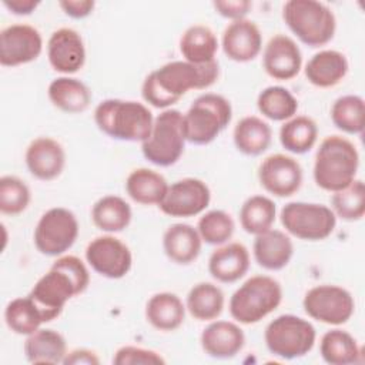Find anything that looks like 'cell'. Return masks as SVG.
<instances>
[{
	"instance_id": "cell-1",
	"label": "cell",
	"mask_w": 365,
	"mask_h": 365,
	"mask_svg": "<svg viewBox=\"0 0 365 365\" xmlns=\"http://www.w3.org/2000/svg\"><path fill=\"white\" fill-rule=\"evenodd\" d=\"M220 77L218 60L205 64H192L174 60L153 70L143 81V100L158 110L171 108L190 90H205Z\"/></svg>"
},
{
	"instance_id": "cell-2",
	"label": "cell",
	"mask_w": 365,
	"mask_h": 365,
	"mask_svg": "<svg viewBox=\"0 0 365 365\" xmlns=\"http://www.w3.org/2000/svg\"><path fill=\"white\" fill-rule=\"evenodd\" d=\"M90 284L87 265L76 255H60L29 292L46 322L58 318L66 304L83 294Z\"/></svg>"
},
{
	"instance_id": "cell-3",
	"label": "cell",
	"mask_w": 365,
	"mask_h": 365,
	"mask_svg": "<svg viewBox=\"0 0 365 365\" xmlns=\"http://www.w3.org/2000/svg\"><path fill=\"white\" fill-rule=\"evenodd\" d=\"M94 123L113 140L143 143L151 133L154 117L151 110L140 101L107 98L97 104Z\"/></svg>"
},
{
	"instance_id": "cell-4",
	"label": "cell",
	"mask_w": 365,
	"mask_h": 365,
	"mask_svg": "<svg viewBox=\"0 0 365 365\" xmlns=\"http://www.w3.org/2000/svg\"><path fill=\"white\" fill-rule=\"evenodd\" d=\"M359 168V154L355 144L342 135L325 137L315 154L312 175L315 184L328 192L348 187Z\"/></svg>"
},
{
	"instance_id": "cell-5",
	"label": "cell",
	"mask_w": 365,
	"mask_h": 365,
	"mask_svg": "<svg viewBox=\"0 0 365 365\" xmlns=\"http://www.w3.org/2000/svg\"><path fill=\"white\" fill-rule=\"evenodd\" d=\"M282 20L292 34L309 47L328 44L336 30V19L332 9L317 0L285 1Z\"/></svg>"
},
{
	"instance_id": "cell-6",
	"label": "cell",
	"mask_w": 365,
	"mask_h": 365,
	"mask_svg": "<svg viewBox=\"0 0 365 365\" xmlns=\"http://www.w3.org/2000/svg\"><path fill=\"white\" fill-rule=\"evenodd\" d=\"M282 302V287L269 275H252L231 295L228 309L232 319L252 325L274 312Z\"/></svg>"
},
{
	"instance_id": "cell-7",
	"label": "cell",
	"mask_w": 365,
	"mask_h": 365,
	"mask_svg": "<svg viewBox=\"0 0 365 365\" xmlns=\"http://www.w3.org/2000/svg\"><path fill=\"white\" fill-rule=\"evenodd\" d=\"M232 107L228 98L215 93L198 96L182 114V130L187 143L207 145L231 123Z\"/></svg>"
},
{
	"instance_id": "cell-8",
	"label": "cell",
	"mask_w": 365,
	"mask_h": 365,
	"mask_svg": "<svg viewBox=\"0 0 365 365\" xmlns=\"http://www.w3.org/2000/svg\"><path fill=\"white\" fill-rule=\"evenodd\" d=\"M264 341L272 355L287 361L298 359L314 348L317 329L308 319L284 314L265 327Z\"/></svg>"
},
{
	"instance_id": "cell-9",
	"label": "cell",
	"mask_w": 365,
	"mask_h": 365,
	"mask_svg": "<svg viewBox=\"0 0 365 365\" xmlns=\"http://www.w3.org/2000/svg\"><path fill=\"white\" fill-rule=\"evenodd\" d=\"M185 143L182 113L167 108L154 117L151 133L141 143V153L145 160L157 167H171L184 154Z\"/></svg>"
},
{
	"instance_id": "cell-10",
	"label": "cell",
	"mask_w": 365,
	"mask_h": 365,
	"mask_svg": "<svg viewBox=\"0 0 365 365\" xmlns=\"http://www.w3.org/2000/svg\"><path fill=\"white\" fill-rule=\"evenodd\" d=\"M279 220L287 234L304 241H322L336 227V217L331 207L318 202H288L282 207Z\"/></svg>"
},
{
	"instance_id": "cell-11",
	"label": "cell",
	"mask_w": 365,
	"mask_h": 365,
	"mask_svg": "<svg viewBox=\"0 0 365 365\" xmlns=\"http://www.w3.org/2000/svg\"><path fill=\"white\" fill-rule=\"evenodd\" d=\"M80 232L77 217L64 207H53L38 218L33 242L37 251L46 257H60L68 251Z\"/></svg>"
},
{
	"instance_id": "cell-12",
	"label": "cell",
	"mask_w": 365,
	"mask_h": 365,
	"mask_svg": "<svg viewBox=\"0 0 365 365\" xmlns=\"http://www.w3.org/2000/svg\"><path fill=\"white\" fill-rule=\"evenodd\" d=\"M302 308L309 318L321 324L339 327L354 315L355 301L346 288L335 284H321L305 292Z\"/></svg>"
},
{
	"instance_id": "cell-13",
	"label": "cell",
	"mask_w": 365,
	"mask_h": 365,
	"mask_svg": "<svg viewBox=\"0 0 365 365\" xmlns=\"http://www.w3.org/2000/svg\"><path fill=\"white\" fill-rule=\"evenodd\" d=\"M86 261L98 275L108 279H120L130 272L133 254L120 238L106 234L87 244Z\"/></svg>"
},
{
	"instance_id": "cell-14",
	"label": "cell",
	"mask_w": 365,
	"mask_h": 365,
	"mask_svg": "<svg viewBox=\"0 0 365 365\" xmlns=\"http://www.w3.org/2000/svg\"><path fill=\"white\" fill-rule=\"evenodd\" d=\"M211 201V190L200 178L185 177L168 185L158 208L174 218H190L202 214Z\"/></svg>"
},
{
	"instance_id": "cell-15",
	"label": "cell",
	"mask_w": 365,
	"mask_h": 365,
	"mask_svg": "<svg viewBox=\"0 0 365 365\" xmlns=\"http://www.w3.org/2000/svg\"><path fill=\"white\" fill-rule=\"evenodd\" d=\"M304 173L301 164L291 155L275 153L265 157L258 167L261 187L279 198L294 195L302 185Z\"/></svg>"
},
{
	"instance_id": "cell-16",
	"label": "cell",
	"mask_w": 365,
	"mask_h": 365,
	"mask_svg": "<svg viewBox=\"0 0 365 365\" xmlns=\"http://www.w3.org/2000/svg\"><path fill=\"white\" fill-rule=\"evenodd\" d=\"M43 51L41 33L30 24L16 23L0 31V64L19 67L40 57Z\"/></svg>"
},
{
	"instance_id": "cell-17",
	"label": "cell",
	"mask_w": 365,
	"mask_h": 365,
	"mask_svg": "<svg viewBox=\"0 0 365 365\" xmlns=\"http://www.w3.org/2000/svg\"><path fill=\"white\" fill-rule=\"evenodd\" d=\"M47 58L51 68L63 76L81 70L86 63V46L81 34L71 27L54 30L47 40Z\"/></svg>"
},
{
	"instance_id": "cell-18",
	"label": "cell",
	"mask_w": 365,
	"mask_h": 365,
	"mask_svg": "<svg viewBox=\"0 0 365 365\" xmlns=\"http://www.w3.org/2000/svg\"><path fill=\"white\" fill-rule=\"evenodd\" d=\"M262 67L274 80L287 81L294 78L302 68L299 46L287 34L272 36L264 47Z\"/></svg>"
},
{
	"instance_id": "cell-19",
	"label": "cell",
	"mask_w": 365,
	"mask_h": 365,
	"mask_svg": "<svg viewBox=\"0 0 365 365\" xmlns=\"http://www.w3.org/2000/svg\"><path fill=\"white\" fill-rule=\"evenodd\" d=\"M26 167L40 181H53L61 175L67 155L60 141L51 137H37L26 148Z\"/></svg>"
},
{
	"instance_id": "cell-20",
	"label": "cell",
	"mask_w": 365,
	"mask_h": 365,
	"mask_svg": "<svg viewBox=\"0 0 365 365\" xmlns=\"http://www.w3.org/2000/svg\"><path fill=\"white\" fill-rule=\"evenodd\" d=\"M221 47L224 54L235 63L252 61L262 50L261 30L248 19L231 21L222 31Z\"/></svg>"
},
{
	"instance_id": "cell-21",
	"label": "cell",
	"mask_w": 365,
	"mask_h": 365,
	"mask_svg": "<svg viewBox=\"0 0 365 365\" xmlns=\"http://www.w3.org/2000/svg\"><path fill=\"white\" fill-rule=\"evenodd\" d=\"M202 351L215 359H231L245 345V334L234 321L214 319L200 335Z\"/></svg>"
},
{
	"instance_id": "cell-22",
	"label": "cell",
	"mask_w": 365,
	"mask_h": 365,
	"mask_svg": "<svg viewBox=\"0 0 365 365\" xmlns=\"http://www.w3.org/2000/svg\"><path fill=\"white\" fill-rule=\"evenodd\" d=\"M250 264V251L244 244L225 242L211 252L208 272L221 284H234L248 272Z\"/></svg>"
},
{
	"instance_id": "cell-23",
	"label": "cell",
	"mask_w": 365,
	"mask_h": 365,
	"mask_svg": "<svg viewBox=\"0 0 365 365\" xmlns=\"http://www.w3.org/2000/svg\"><path fill=\"white\" fill-rule=\"evenodd\" d=\"M252 255L255 262L264 269L279 271L292 259L294 244L287 232L271 228L259 235H255Z\"/></svg>"
},
{
	"instance_id": "cell-24",
	"label": "cell",
	"mask_w": 365,
	"mask_h": 365,
	"mask_svg": "<svg viewBox=\"0 0 365 365\" xmlns=\"http://www.w3.org/2000/svg\"><path fill=\"white\" fill-rule=\"evenodd\" d=\"M349 64L346 56L338 50L325 48L315 53L305 64L307 80L318 88L338 86L348 74Z\"/></svg>"
},
{
	"instance_id": "cell-25",
	"label": "cell",
	"mask_w": 365,
	"mask_h": 365,
	"mask_svg": "<svg viewBox=\"0 0 365 365\" xmlns=\"http://www.w3.org/2000/svg\"><path fill=\"white\" fill-rule=\"evenodd\" d=\"M202 240L195 227L185 222H175L167 227L163 234V250L167 258L178 265L194 262L201 254Z\"/></svg>"
},
{
	"instance_id": "cell-26",
	"label": "cell",
	"mask_w": 365,
	"mask_h": 365,
	"mask_svg": "<svg viewBox=\"0 0 365 365\" xmlns=\"http://www.w3.org/2000/svg\"><path fill=\"white\" fill-rule=\"evenodd\" d=\"M185 304L174 292H157L145 304L147 322L163 332L178 329L185 319Z\"/></svg>"
},
{
	"instance_id": "cell-27",
	"label": "cell",
	"mask_w": 365,
	"mask_h": 365,
	"mask_svg": "<svg viewBox=\"0 0 365 365\" xmlns=\"http://www.w3.org/2000/svg\"><path fill=\"white\" fill-rule=\"evenodd\" d=\"M24 355L30 364H63L67 355L66 338L56 329L40 328L24 341Z\"/></svg>"
},
{
	"instance_id": "cell-28",
	"label": "cell",
	"mask_w": 365,
	"mask_h": 365,
	"mask_svg": "<svg viewBox=\"0 0 365 365\" xmlns=\"http://www.w3.org/2000/svg\"><path fill=\"white\" fill-rule=\"evenodd\" d=\"M51 104L68 114H78L88 108L93 94L86 83L76 77L61 76L54 78L47 88Z\"/></svg>"
},
{
	"instance_id": "cell-29",
	"label": "cell",
	"mask_w": 365,
	"mask_h": 365,
	"mask_svg": "<svg viewBox=\"0 0 365 365\" xmlns=\"http://www.w3.org/2000/svg\"><path fill=\"white\" fill-rule=\"evenodd\" d=\"M232 141L241 154L250 157L261 155L271 145V125L258 115H245L235 124Z\"/></svg>"
},
{
	"instance_id": "cell-30",
	"label": "cell",
	"mask_w": 365,
	"mask_h": 365,
	"mask_svg": "<svg viewBox=\"0 0 365 365\" xmlns=\"http://www.w3.org/2000/svg\"><path fill=\"white\" fill-rule=\"evenodd\" d=\"M168 181L155 170L140 167L133 170L125 180V192L137 204L160 205L168 190Z\"/></svg>"
},
{
	"instance_id": "cell-31",
	"label": "cell",
	"mask_w": 365,
	"mask_h": 365,
	"mask_svg": "<svg viewBox=\"0 0 365 365\" xmlns=\"http://www.w3.org/2000/svg\"><path fill=\"white\" fill-rule=\"evenodd\" d=\"M180 53L185 61L205 64L217 60L218 38L212 29L205 24H192L180 37Z\"/></svg>"
},
{
	"instance_id": "cell-32",
	"label": "cell",
	"mask_w": 365,
	"mask_h": 365,
	"mask_svg": "<svg viewBox=\"0 0 365 365\" xmlns=\"http://www.w3.org/2000/svg\"><path fill=\"white\" fill-rule=\"evenodd\" d=\"M225 305V295L222 289L212 282H198L191 287L185 298V308L188 314L197 321L217 319Z\"/></svg>"
},
{
	"instance_id": "cell-33",
	"label": "cell",
	"mask_w": 365,
	"mask_h": 365,
	"mask_svg": "<svg viewBox=\"0 0 365 365\" xmlns=\"http://www.w3.org/2000/svg\"><path fill=\"white\" fill-rule=\"evenodd\" d=\"M131 218L133 211L130 204L118 195H104L91 208L93 224L107 234L124 231L130 225Z\"/></svg>"
},
{
	"instance_id": "cell-34",
	"label": "cell",
	"mask_w": 365,
	"mask_h": 365,
	"mask_svg": "<svg viewBox=\"0 0 365 365\" xmlns=\"http://www.w3.org/2000/svg\"><path fill=\"white\" fill-rule=\"evenodd\" d=\"M361 346L354 335L341 328L327 331L319 341V354L329 365H351L361 362Z\"/></svg>"
},
{
	"instance_id": "cell-35",
	"label": "cell",
	"mask_w": 365,
	"mask_h": 365,
	"mask_svg": "<svg viewBox=\"0 0 365 365\" xmlns=\"http://www.w3.org/2000/svg\"><path fill=\"white\" fill-rule=\"evenodd\" d=\"M318 140V125L308 115H294L279 128V143L291 154H305Z\"/></svg>"
},
{
	"instance_id": "cell-36",
	"label": "cell",
	"mask_w": 365,
	"mask_h": 365,
	"mask_svg": "<svg viewBox=\"0 0 365 365\" xmlns=\"http://www.w3.org/2000/svg\"><path fill=\"white\" fill-rule=\"evenodd\" d=\"M277 218L275 202L267 195H251L240 208V224L251 235H259L272 228Z\"/></svg>"
},
{
	"instance_id": "cell-37",
	"label": "cell",
	"mask_w": 365,
	"mask_h": 365,
	"mask_svg": "<svg viewBox=\"0 0 365 365\" xmlns=\"http://www.w3.org/2000/svg\"><path fill=\"white\" fill-rule=\"evenodd\" d=\"M4 322L11 332L29 336L40 329L41 325L46 324V319L34 301L26 295L17 297L6 305Z\"/></svg>"
},
{
	"instance_id": "cell-38",
	"label": "cell",
	"mask_w": 365,
	"mask_h": 365,
	"mask_svg": "<svg viewBox=\"0 0 365 365\" xmlns=\"http://www.w3.org/2000/svg\"><path fill=\"white\" fill-rule=\"evenodd\" d=\"M257 107L271 121H287L297 115L298 100L282 86H269L258 94Z\"/></svg>"
},
{
	"instance_id": "cell-39",
	"label": "cell",
	"mask_w": 365,
	"mask_h": 365,
	"mask_svg": "<svg viewBox=\"0 0 365 365\" xmlns=\"http://www.w3.org/2000/svg\"><path fill=\"white\" fill-rule=\"evenodd\" d=\"M332 124L345 134H361L365 127V101L361 96L338 97L331 107Z\"/></svg>"
},
{
	"instance_id": "cell-40",
	"label": "cell",
	"mask_w": 365,
	"mask_h": 365,
	"mask_svg": "<svg viewBox=\"0 0 365 365\" xmlns=\"http://www.w3.org/2000/svg\"><path fill=\"white\" fill-rule=\"evenodd\" d=\"M331 210L336 218L344 221H358L365 214V185L355 178L348 187L332 192Z\"/></svg>"
},
{
	"instance_id": "cell-41",
	"label": "cell",
	"mask_w": 365,
	"mask_h": 365,
	"mask_svg": "<svg viewBox=\"0 0 365 365\" xmlns=\"http://www.w3.org/2000/svg\"><path fill=\"white\" fill-rule=\"evenodd\" d=\"M195 228L202 242L218 247L231 240L235 231V222L227 211L210 210L200 217Z\"/></svg>"
},
{
	"instance_id": "cell-42",
	"label": "cell",
	"mask_w": 365,
	"mask_h": 365,
	"mask_svg": "<svg viewBox=\"0 0 365 365\" xmlns=\"http://www.w3.org/2000/svg\"><path fill=\"white\" fill-rule=\"evenodd\" d=\"M31 201L29 185L16 175L0 177V212L19 215L27 210Z\"/></svg>"
},
{
	"instance_id": "cell-43",
	"label": "cell",
	"mask_w": 365,
	"mask_h": 365,
	"mask_svg": "<svg viewBox=\"0 0 365 365\" xmlns=\"http://www.w3.org/2000/svg\"><path fill=\"white\" fill-rule=\"evenodd\" d=\"M114 365H158L165 364V359L161 354L154 349L135 346V345H124L120 346L114 356Z\"/></svg>"
},
{
	"instance_id": "cell-44",
	"label": "cell",
	"mask_w": 365,
	"mask_h": 365,
	"mask_svg": "<svg viewBox=\"0 0 365 365\" xmlns=\"http://www.w3.org/2000/svg\"><path fill=\"white\" fill-rule=\"evenodd\" d=\"M212 7L221 17L235 21L245 19L252 3L250 0H215L212 1Z\"/></svg>"
},
{
	"instance_id": "cell-45",
	"label": "cell",
	"mask_w": 365,
	"mask_h": 365,
	"mask_svg": "<svg viewBox=\"0 0 365 365\" xmlns=\"http://www.w3.org/2000/svg\"><path fill=\"white\" fill-rule=\"evenodd\" d=\"M58 6L66 16L76 20H81L88 17L94 11L96 1L94 0H63V1H58Z\"/></svg>"
},
{
	"instance_id": "cell-46",
	"label": "cell",
	"mask_w": 365,
	"mask_h": 365,
	"mask_svg": "<svg viewBox=\"0 0 365 365\" xmlns=\"http://www.w3.org/2000/svg\"><path fill=\"white\" fill-rule=\"evenodd\" d=\"M63 364L64 365H98L100 358L94 351L88 348H76L67 352Z\"/></svg>"
},
{
	"instance_id": "cell-47",
	"label": "cell",
	"mask_w": 365,
	"mask_h": 365,
	"mask_svg": "<svg viewBox=\"0 0 365 365\" xmlns=\"http://www.w3.org/2000/svg\"><path fill=\"white\" fill-rule=\"evenodd\" d=\"M3 6L16 16H30L38 6V0H3Z\"/></svg>"
}]
</instances>
